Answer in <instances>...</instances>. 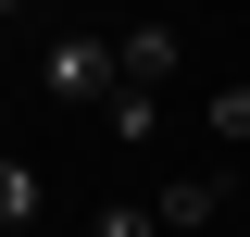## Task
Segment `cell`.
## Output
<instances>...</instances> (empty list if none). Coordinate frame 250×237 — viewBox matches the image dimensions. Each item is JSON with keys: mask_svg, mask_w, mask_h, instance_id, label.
Segmentation results:
<instances>
[{"mask_svg": "<svg viewBox=\"0 0 250 237\" xmlns=\"http://www.w3.org/2000/svg\"><path fill=\"white\" fill-rule=\"evenodd\" d=\"M0 237H38V225H0Z\"/></svg>", "mask_w": 250, "mask_h": 237, "instance_id": "8", "label": "cell"}, {"mask_svg": "<svg viewBox=\"0 0 250 237\" xmlns=\"http://www.w3.org/2000/svg\"><path fill=\"white\" fill-rule=\"evenodd\" d=\"M225 200H238V162H213V175H175V187H163L150 212H163V237H175V225H213Z\"/></svg>", "mask_w": 250, "mask_h": 237, "instance_id": "2", "label": "cell"}, {"mask_svg": "<svg viewBox=\"0 0 250 237\" xmlns=\"http://www.w3.org/2000/svg\"><path fill=\"white\" fill-rule=\"evenodd\" d=\"M88 237H163V212H150V200H100V212H88Z\"/></svg>", "mask_w": 250, "mask_h": 237, "instance_id": "7", "label": "cell"}, {"mask_svg": "<svg viewBox=\"0 0 250 237\" xmlns=\"http://www.w3.org/2000/svg\"><path fill=\"white\" fill-rule=\"evenodd\" d=\"M200 125H213V150H250V88H213Z\"/></svg>", "mask_w": 250, "mask_h": 237, "instance_id": "6", "label": "cell"}, {"mask_svg": "<svg viewBox=\"0 0 250 237\" xmlns=\"http://www.w3.org/2000/svg\"><path fill=\"white\" fill-rule=\"evenodd\" d=\"M0 13H25V0H0Z\"/></svg>", "mask_w": 250, "mask_h": 237, "instance_id": "9", "label": "cell"}, {"mask_svg": "<svg viewBox=\"0 0 250 237\" xmlns=\"http://www.w3.org/2000/svg\"><path fill=\"white\" fill-rule=\"evenodd\" d=\"M113 62H125V88H175V25H125Z\"/></svg>", "mask_w": 250, "mask_h": 237, "instance_id": "3", "label": "cell"}, {"mask_svg": "<svg viewBox=\"0 0 250 237\" xmlns=\"http://www.w3.org/2000/svg\"><path fill=\"white\" fill-rule=\"evenodd\" d=\"M100 138H113V150H150L163 138V88H113V100H100Z\"/></svg>", "mask_w": 250, "mask_h": 237, "instance_id": "4", "label": "cell"}, {"mask_svg": "<svg viewBox=\"0 0 250 237\" xmlns=\"http://www.w3.org/2000/svg\"><path fill=\"white\" fill-rule=\"evenodd\" d=\"M38 88H50L62 113H100V100L125 88V62H113V38H50V50H38Z\"/></svg>", "mask_w": 250, "mask_h": 237, "instance_id": "1", "label": "cell"}, {"mask_svg": "<svg viewBox=\"0 0 250 237\" xmlns=\"http://www.w3.org/2000/svg\"><path fill=\"white\" fill-rule=\"evenodd\" d=\"M38 212H50V187H38V162H13V150H0V225H38Z\"/></svg>", "mask_w": 250, "mask_h": 237, "instance_id": "5", "label": "cell"}]
</instances>
